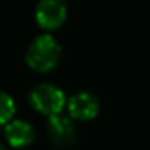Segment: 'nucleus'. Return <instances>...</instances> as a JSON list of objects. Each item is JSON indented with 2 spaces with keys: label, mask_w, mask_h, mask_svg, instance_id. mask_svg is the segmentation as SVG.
<instances>
[{
  "label": "nucleus",
  "mask_w": 150,
  "mask_h": 150,
  "mask_svg": "<svg viewBox=\"0 0 150 150\" xmlns=\"http://www.w3.org/2000/svg\"><path fill=\"white\" fill-rule=\"evenodd\" d=\"M26 63L38 71L51 70L61 57V47L58 41L48 34L38 35L26 50Z\"/></svg>",
  "instance_id": "obj_1"
},
{
  "label": "nucleus",
  "mask_w": 150,
  "mask_h": 150,
  "mask_svg": "<svg viewBox=\"0 0 150 150\" xmlns=\"http://www.w3.org/2000/svg\"><path fill=\"white\" fill-rule=\"evenodd\" d=\"M29 102L41 114L54 117L63 111L66 105V96L63 91L58 89L57 86L51 83H41L31 91Z\"/></svg>",
  "instance_id": "obj_2"
},
{
  "label": "nucleus",
  "mask_w": 150,
  "mask_h": 150,
  "mask_svg": "<svg viewBox=\"0 0 150 150\" xmlns=\"http://www.w3.org/2000/svg\"><path fill=\"white\" fill-rule=\"evenodd\" d=\"M67 16L66 0H40L35 7V19L44 29L58 28Z\"/></svg>",
  "instance_id": "obj_3"
},
{
  "label": "nucleus",
  "mask_w": 150,
  "mask_h": 150,
  "mask_svg": "<svg viewBox=\"0 0 150 150\" xmlns=\"http://www.w3.org/2000/svg\"><path fill=\"white\" fill-rule=\"evenodd\" d=\"M67 109H69L70 117L76 120H80V121L92 120L93 117H96L99 111V100L93 93L79 92V93H74L69 99Z\"/></svg>",
  "instance_id": "obj_4"
},
{
  "label": "nucleus",
  "mask_w": 150,
  "mask_h": 150,
  "mask_svg": "<svg viewBox=\"0 0 150 150\" xmlns=\"http://www.w3.org/2000/svg\"><path fill=\"white\" fill-rule=\"evenodd\" d=\"M47 131L50 140L60 147H67L74 142L76 133H74V125L69 117L64 115H54L50 117L48 124H47Z\"/></svg>",
  "instance_id": "obj_5"
},
{
  "label": "nucleus",
  "mask_w": 150,
  "mask_h": 150,
  "mask_svg": "<svg viewBox=\"0 0 150 150\" xmlns=\"http://www.w3.org/2000/svg\"><path fill=\"white\" fill-rule=\"evenodd\" d=\"M4 137L12 147H25L35 137L34 127L23 120H12L4 127Z\"/></svg>",
  "instance_id": "obj_6"
},
{
  "label": "nucleus",
  "mask_w": 150,
  "mask_h": 150,
  "mask_svg": "<svg viewBox=\"0 0 150 150\" xmlns=\"http://www.w3.org/2000/svg\"><path fill=\"white\" fill-rule=\"evenodd\" d=\"M15 111H16V105L13 98L9 93L0 91V125L12 121Z\"/></svg>",
  "instance_id": "obj_7"
},
{
  "label": "nucleus",
  "mask_w": 150,
  "mask_h": 150,
  "mask_svg": "<svg viewBox=\"0 0 150 150\" xmlns=\"http://www.w3.org/2000/svg\"><path fill=\"white\" fill-rule=\"evenodd\" d=\"M0 150H7V149H6V147H4V146H3V144L0 143Z\"/></svg>",
  "instance_id": "obj_8"
}]
</instances>
